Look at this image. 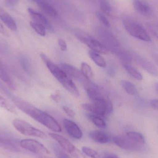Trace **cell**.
I'll list each match as a JSON object with an SVG mask.
<instances>
[{
	"instance_id": "1",
	"label": "cell",
	"mask_w": 158,
	"mask_h": 158,
	"mask_svg": "<svg viewBox=\"0 0 158 158\" xmlns=\"http://www.w3.org/2000/svg\"><path fill=\"white\" fill-rule=\"evenodd\" d=\"M12 100L14 104L19 110L36 121L55 132H61L62 131V128L59 123L54 118L48 113L18 98H13Z\"/></svg>"
},
{
	"instance_id": "2",
	"label": "cell",
	"mask_w": 158,
	"mask_h": 158,
	"mask_svg": "<svg viewBox=\"0 0 158 158\" xmlns=\"http://www.w3.org/2000/svg\"><path fill=\"white\" fill-rule=\"evenodd\" d=\"M41 58L49 71L61 85L75 97L80 96L78 89L70 77L58 66L52 62L43 53L40 54Z\"/></svg>"
},
{
	"instance_id": "3",
	"label": "cell",
	"mask_w": 158,
	"mask_h": 158,
	"mask_svg": "<svg viewBox=\"0 0 158 158\" xmlns=\"http://www.w3.org/2000/svg\"><path fill=\"white\" fill-rule=\"evenodd\" d=\"M113 143L120 148L128 151H139L145 143V139L141 133L130 131L123 135L114 136Z\"/></svg>"
},
{
	"instance_id": "4",
	"label": "cell",
	"mask_w": 158,
	"mask_h": 158,
	"mask_svg": "<svg viewBox=\"0 0 158 158\" xmlns=\"http://www.w3.org/2000/svg\"><path fill=\"white\" fill-rule=\"evenodd\" d=\"M122 21L124 28L131 36L143 41H152L144 28L135 19L128 16L124 15L123 17Z\"/></svg>"
},
{
	"instance_id": "5",
	"label": "cell",
	"mask_w": 158,
	"mask_h": 158,
	"mask_svg": "<svg viewBox=\"0 0 158 158\" xmlns=\"http://www.w3.org/2000/svg\"><path fill=\"white\" fill-rule=\"evenodd\" d=\"M95 32L97 36L102 42L108 50L118 54L121 49L120 48L118 41L111 32L102 27H97L95 28Z\"/></svg>"
},
{
	"instance_id": "6",
	"label": "cell",
	"mask_w": 158,
	"mask_h": 158,
	"mask_svg": "<svg viewBox=\"0 0 158 158\" xmlns=\"http://www.w3.org/2000/svg\"><path fill=\"white\" fill-rule=\"evenodd\" d=\"M14 127L22 134L27 136L45 138L46 135L42 131L35 128L28 123L20 119H15L13 122Z\"/></svg>"
},
{
	"instance_id": "7",
	"label": "cell",
	"mask_w": 158,
	"mask_h": 158,
	"mask_svg": "<svg viewBox=\"0 0 158 158\" xmlns=\"http://www.w3.org/2000/svg\"><path fill=\"white\" fill-rule=\"evenodd\" d=\"M49 135L54 139L64 150L70 154L75 158H87L86 156L79 150L70 141L58 134L50 133Z\"/></svg>"
},
{
	"instance_id": "8",
	"label": "cell",
	"mask_w": 158,
	"mask_h": 158,
	"mask_svg": "<svg viewBox=\"0 0 158 158\" xmlns=\"http://www.w3.org/2000/svg\"><path fill=\"white\" fill-rule=\"evenodd\" d=\"M76 36L80 41L87 45L91 51L102 54L107 53L108 50L104 44L97 40L82 32H77Z\"/></svg>"
},
{
	"instance_id": "9",
	"label": "cell",
	"mask_w": 158,
	"mask_h": 158,
	"mask_svg": "<svg viewBox=\"0 0 158 158\" xmlns=\"http://www.w3.org/2000/svg\"><path fill=\"white\" fill-rule=\"evenodd\" d=\"M20 145L24 149L40 156L50 154L49 150L43 144L33 139H23L20 141Z\"/></svg>"
},
{
	"instance_id": "10",
	"label": "cell",
	"mask_w": 158,
	"mask_h": 158,
	"mask_svg": "<svg viewBox=\"0 0 158 158\" xmlns=\"http://www.w3.org/2000/svg\"><path fill=\"white\" fill-rule=\"evenodd\" d=\"M64 127L69 135L76 139H81L83 137V133L78 125L68 119L63 120Z\"/></svg>"
},
{
	"instance_id": "11",
	"label": "cell",
	"mask_w": 158,
	"mask_h": 158,
	"mask_svg": "<svg viewBox=\"0 0 158 158\" xmlns=\"http://www.w3.org/2000/svg\"><path fill=\"white\" fill-rule=\"evenodd\" d=\"M133 5L135 9L142 15L150 17L153 14L152 7L147 0H133Z\"/></svg>"
},
{
	"instance_id": "12",
	"label": "cell",
	"mask_w": 158,
	"mask_h": 158,
	"mask_svg": "<svg viewBox=\"0 0 158 158\" xmlns=\"http://www.w3.org/2000/svg\"><path fill=\"white\" fill-rule=\"evenodd\" d=\"M70 77L77 80L81 82H87L88 80L85 79L81 71L76 68L69 64H61L59 66Z\"/></svg>"
},
{
	"instance_id": "13",
	"label": "cell",
	"mask_w": 158,
	"mask_h": 158,
	"mask_svg": "<svg viewBox=\"0 0 158 158\" xmlns=\"http://www.w3.org/2000/svg\"><path fill=\"white\" fill-rule=\"evenodd\" d=\"M89 136L92 140L98 143H110L112 141L111 136L104 131L98 130L92 131L89 132Z\"/></svg>"
},
{
	"instance_id": "14",
	"label": "cell",
	"mask_w": 158,
	"mask_h": 158,
	"mask_svg": "<svg viewBox=\"0 0 158 158\" xmlns=\"http://www.w3.org/2000/svg\"><path fill=\"white\" fill-rule=\"evenodd\" d=\"M135 60L139 65L151 76L158 77V70L155 65L144 57L140 56H135Z\"/></svg>"
},
{
	"instance_id": "15",
	"label": "cell",
	"mask_w": 158,
	"mask_h": 158,
	"mask_svg": "<svg viewBox=\"0 0 158 158\" xmlns=\"http://www.w3.org/2000/svg\"><path fill=\"white\" fill-rule=\"evenodd\" d=\"M28 11L33 21L44 25L46 28L50 31H53L52 24L43 15L36 12L31 8H28Z\"/></svg>"
},
{
	"instance_id": "16",
	"label": "cell",
	"mask_w": 158,
	"mask_h": 158,
	"mask_svg": "<svg viewBox=\"0 0 158 158\" xmlns=\"http://www.w3.org/2000/svg\"><path fill=\"white\" fill-rule=\"evenodd\" d=\"M0 79L2 80L11 89H15V85L8 69L1 60H0Z\"/></svg>"
},
{
	"instance_id": "17",
	"label": "cell",
	"mask_w": 158,
	"mask_h": 158,
	"mask_svg": "<svg viewBox=\"0 0 158 158\" xmlns=\"http://www.w3.org/2000/svg\"><path fill=\"white\" fill-rule=\"evenodd\" d=\"M0 19L11 30L16 31L17 29L16 24L11 15L0 6Z\"/></svg>"
},
{
	"instance_id": "18",
	"label": "cell",
	"mask_w": 158,
	"mask_h": 158,
	"mask_svg": "<svg viewBox=\"0 0 158 158\" xmlns=\"http://www.w3.org/2000/svg\"><path fill=\"white\" fill-rule=\"evenodd\" d=\"M123 66L124 69L132 77L138 81H142L143 80L142 74L130 63H123Z\"/></svg>"
},
{
	"instance_id": "19",
	"label": "cell",
	"mask_w": 158,
	"mask_h": 158,
	"mask_svg": "<svg viewBox=\"0 0 158 158\" xmlns=\"http://www.w3.org/2000/svg\"><path fill=\"white\" fill-rule=\"evenodd\" d=\"M38 6L44 14L49 16L56 18L58 16V13L55 8L51 5L48 2L40 4Z\"/></svg>"
},
{
	"instance_id": "20",
	"label": "cell",
	"mask_w": 158,
	"mask_h": 158,
	"mask_svg": "<svg viewBox=\"0 0 158 158\" xmlns=\"http://www.w3.org/2000/svg\"><path fill=\"white\" fill-rule=\"evenodd\" d=\"M89 56L94 62L100 68H105L106 66V60L102 57L100 54L93 51H90L88 52Z\"/></svg>"
},
{
	"instance_id": "21",
	"label": "cell",
	"mask_w": 158,
	"mask_h": 158,
	"mask_svg": "<svg viewBox=\"0 0 158 158\" xmlns=\"http://www.w3.org/2000/svg\"><path fill=\"white\" fill-rule=\"evenodd\" d=\"M121 84L124 91L129 94L135 95L138 94V91L136 86L131 82L123 80L121 81Z\"/></svg>"
},
{
	"instance_id": "22",
	"label": "cell",
	"mask_w": 158,
	"mask_h": 158,
	"mask_svg": "<svg viewBox=\"0 0 158 158\" xmlns=\"http://www.w3.org/2000/svg\"><path fill=\"white\" fill-rule=\"evenodd\" d=\"M88 117L93 123L98 128L105 129L106 127V122L102 117L91 114H88Z\"/></svg>"
},
{
	"instance_id": "23",
	"label": "cell",
	"mask_w": 158,
	"mask_h": 158,
	"mask_svg": "<svg viewBox=\"0 0 158 158\" xmlns=\"http://www.w3.org/2000/svg\"><path fill=\"white\" fill-rule=\"evenodd\" d=\"M81 71L85 79L89 81L93 78L94 74L91 67L86 63L83 62L81 64Z\"/></svg>"
},
{
	"instance_id": "24",
	"label": "cell",
	"mask_w": 158,
	"mask_h": 158,
	"mask_svg": "<svg viewBox=\"0 0 158 158\" xmlns=\"http://www.w3.org/2000/svg\"><path fill=\"white\" fill-rule=\"evenodd\" d=\"M0 106L4 109L6 110L9 112L13 113H17V110L15 107L7 101V99L3 97L0 95Z\"/></svg>"
},
{
	"instance_id": "25",
	"label": "cell",
	"mask_w": 158,
	"mask_h": 158,
	"mask_svg": "<svg viewBox=\"0 0 158 158\" xmlns=\"http://www.w3.org/2000/svg\"><path fill=\"white\" fill-rule=\"evenodd\" d=\"M30 25L39 35L41 36H45L46 35V28L44 25L33 21H31Z\"/></svg>"
},
{
	"instance_id": "26",
	"label": "cell",
	"mask_w": 158,
	"mask_h": 158,
	"mask_svg": "<svg viewBox=\"0 0 158 158\" xmlns=\"http://www.w3.org/2000/svg\"><path fill=\"white\" fill-rule=\"evenodd\" d=\"M82 151L85 156L91 158H101L100 155L96 150L87 147H83L82 148Z\"/></svg>"
},
{
	"instance_id": "27",
	"label": "cell",
	"mask_w": 158,
	"mask_h": 158,
	"mask_svg": "<svg viewBox=\"0 0 158 158\" xmlns=\"http://www.w3.org/2000/svg\"><path fill=\"white\" fill-rule=\"evenodd\" d=\"M20 64L23 69L25 71L28 73L31 72V64L28 58L24 56H20Z\"/></svg>"
},
{
	"instance_id": "28",
	"label": "cell",
	"mask_w": 158,
	"mask_h": 158,
	"mask_svg": "<svg viewBox=\"0 0 158 158\" xmlns=\"http://www.w3.org/2000/svg\"><path fill=\"white\" fill-rule=\"evenodd\" d=\"M53 150L57 158H72L64 151L63 148H60L58 146H54Z\"/></svg>"
},
{
	"instance_id": "29",
	"label": "cell",
	"mask_w": 158,
	"mask_h": 158,
	"mask_svg": "<svg viewBox=\"0 0 158 158\" xmlns=\"http://www.w3.org/2000/svg\"><path fill=\"white\" fill-rule=\"evenodd\" d=\"M100 9L103 13L106 15H110L111 12V8L110 6L107 2L106 1H102L100 4Z\"/></svg>"
},
{
	"instance_id": "30",
	"label": "cell",
	"mask_w": 158,
	"mask_h": 158,
	"mask_svg": "<svg viewBox=\"0 0 158 158\" xmlns=\"http://www.w3.org/2000/svg\"><path fill=\"white\" fill-rule=\"evenodd\" d=\"M97 15L98 18L99 19V21L107 27H110V23L109 21L107 19L105 15L102 13L100 12H98L97 13Z\"/></svg>"
},
{
	"instance_id": "31",
	"label": "cell",
	"mask_w": 158,
	"mask_h": 158,
	"mask_svg": "<svg viewBox=\"0 0 158 158\" xmlns=\"http://www.w3.org/2000/svg\"><path fill=\"white\" fill-rule=\"evenodd\" d=\"M63 109L64 111L65 112L66 114L68 115L69 117H71V118L75 117V115H76L75 111L70 108L67 106H63Z\"/></svg>"
},
{
	"instance_id": "32",
	"label": "cell",
	"mask_w": 158,
	"mask_h": 158,
	"mask_svg": "<svg viewBox=\"0 0 158 158\" xmlns=\"http://www.w3.org/2000/svg\"><path fill=\"white\" fill-rule=\"evenodd\" d=\"M58 44L61 51H63V52L67 51V44L64 40L59 39L58 40Z\"/></svg>"
},
{
	"instance_id": "33",
	"label": "cell",
	"mask_w": 158,
	"mask_h": 158,
	"mask_svg": "<svg viewBox=\"0 0 158 158\" xmlns=\"http://www.w3.org/2000/svg\"><path fill=\"white\" fill-rule=\"evenodd\" d=\"M0 33L2 35H4V36H6V37H8L9 36V32L6 31V29L3 26L2 24L0 22Z\"/></svg>"
},
{
	"instance_id": "34",
	"label": "cell",
	"mask_w": 158,
	"mask_h": 158,
	"mask_svg": "<svg viewBox=\"0 0 158 158\" xmlns=\"http://www.w3.org/2000/svg\"><path fill=\"white\" fill-rule=\"evenodd\" d=\"M150 105L155 109L158 110V99H153L150 100Z\"/></svg>"
},
{
	"instance_id": "35",
	"label": "cell",
	"mask_w": 158,
	"mask_h": 158,
	"mask_svg": "<svg viewBox=\"0 0 158 158\" xmlns=\"http://www.w3.org/2000/svg\"><path fill=\"white\" fill-rule=\"evenodd\" d=\"M101 158H119L117 155L113 153H106Z\"/></svg>"
},
{
	"instance_id": "36",
	"label": "cell",
	"mask_w": 158,
	"mask_h": 158,
	"mask_svg": "<svg viewBox=\"0 0 158 158\" xmlns=\"http://www.w3.org/2000/svg\"><path fill=\"white\" fill-rule=\"evenodd\" d=\"M19 0H6V5L9 6H14L15 5Z\"/></svg>"
},
{
	"instance_id": "37",
	"label": "cell",
	"mask_w": 158,
	"mask_h": 158,
	"mask_svg": "<svg viewBox=\"0 0 158 158\" xmlns=\"http://www.w3.org/2000/svg\"><path fill=\"white\" fill-rule=\"evenodd\" d=\"M51 98L55 102H58L60 100V97L56 94H53L51 95Z\"/></svg>"
},
{
	"instance_id": "38",
	"label": "cell",
	"mask_w": 158,
	"mask_h": 158,
	"mask_svg": "<svg viewBox=\"0 0 158 158\" xmlns=\"http://www.w3.org/2000/svg\"><path fill=\"white\" fill-rule=\"evenodd\" d=\"M34 2L36 3L38 5L43 3L46 2H48V0H31Z\"/></svg>"
},
{
	"instance_id": "39",
	"label": "cell",
	"mask_w": 158,
	"mask_h": 158,
	"mask_svg": "<svg viewBox=\"0 0 158 158\" xmlns=\"http://www.w3.org/2000/svg\"><path fill=\"white\" fill-rule=\"evenodd\" d=\"M153 58H154V60H155V62L156 64L158 66V55H154L153 56Z\"/></svg>"
},
{
	"instance_id": "40",
	"label": "cell",
	"mask_w": 158,
	"mask_h": 158,
	"mask_svg": "<svg viewBox=\"0 0 158 158\" xmlns=\"http://www.w3.org/2000/svg\"><path fill=\"white\" fill-rule=\"evenodd\" d=\"M40 158H52L46 155H42L40 156Z\"/></svg>"
},
{
	"instance_id": "41",
	"label": "cell",
	"mask_w": 158,
	"mask_h": 158,
	"mask_svg": "<svg viewBox=\"0 0 158 158\" xmlns=\"http://www.w3.org/2000/svg\"><path fill=\"white\" fill-rule=\"evenodd\" d=\"M155 89H156V91L157 93H158V83H156L155 85Z\"/></svg>"
},
{
	"instance_id": "42",
	"label": "cell",
	"mask_w": 158,
	"mask_h": 158,
	"mask_svg": "<svg viewBox=\"0 0 158 158\" xmlns=\"http://www.w3.org/2000/svg\"><path fill=\"white\" fill-rule=\"evenodd\" d=\"M153 34L158 39V33L157 32H156V31H153Z\"/></svg>"
},
{
	"instance_id": "43",
	"label": "cell",
	"mask_w": 158,
	"mask_h": 158,
	"mask_svg": "<svg viewBox=\"0 0 158 158\" xmlns=\"http://www.w3.org/2000/svg\"><path fill=\"white\" fill-rule=\"evenodd\" d=\"M1 46H0V52H1Z\"/></svg>"
}]
</instances>
